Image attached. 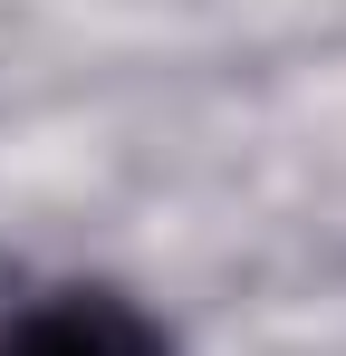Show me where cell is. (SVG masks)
<instances>
[{
  "instance_id": "6da1fadb",
  "label": "cell",
  "mask_w": 346,
  "mask_h": 356,
  "mask_svg": "<svg viewBox=\"0 0 346 356\" xmlns=\"http://www.w3.org/2000/svg\"><path fill=\"white\" fill-rule=\"evenodd\" d=\"M0 356H164V327L125 289H49L0 327Z\"/></svg>"
}]
</instances>
